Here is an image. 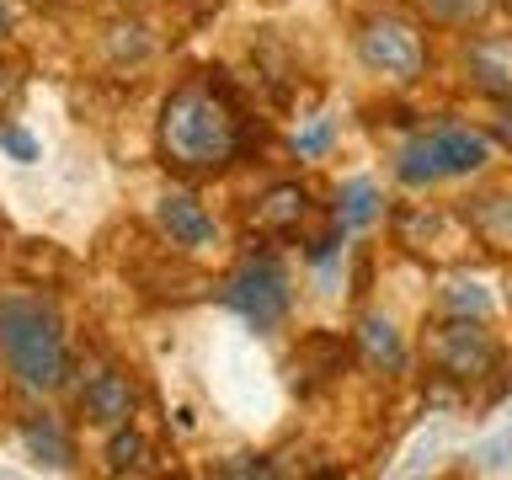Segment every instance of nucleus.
<instances>
[{"instance_id": "f257e3e1", "label": "nucleus", "mask_w": 512, "mask_h": 480, "mask_svg": "<svg viewBox=\"0 0 512 480\" xmlns=\"http://www.w3.org/2000/svg\"><path fill=\"white\" fill-rule=\"evenodd\" d=\"M240 144H246V128H240V112L224 86L187 80V86L166 96V107H160V155H166L171 171L214 176L240 155Z\"/></svg>"}, {"instance_id": "f03ea898", "label": "nucleus", "mask_w": 512, "mask_h": 480, "mask_svg": "<svg viewBox=\"0 0 512 480\" xmlns=\"http://www.w3.org/2000/svg\"><path fill=\"white\" fill-rule=\"evenodd\" d=\"M0 363L11 368L27 390H59L70 379V342L54 299L43 294H0Z\"/></svg>"}, {"instance_id": "7ed1b4c3", "label": "nucleus", "mask_w": 512, "mask_h": 480, "mask_svg": "<svg viewBox=\"0 0 512 480\" xmlns=\"http://www.w3.org/2000/svg\"><path fill=\"white\" fill-rule=\"evenodd\" d=\"M491 139L475 134V128H432V134H416L406 150H400V182L406 187H427V182H448V176H470L486 166Z\"/></svg>"}, {"instance_id": "20e7f679", "label": "nucleus", "mask_w": 512, "mask_h": 480, "mask_svg": "<svg viewBox=\"0 0 512 480\" xmlns=\"http://www.w3.org/2000/svg\"><path fill=\"white\" fill-rule=\"evenodd\" d=\"M224 304L246 315L256 331H272L288 315V272L272 251H251L224 283Z\"/></svg>"}, {"instance_id": "39448f33", "label": "nucleus", "mask_w": 512, "mask_h": 480, "mask_svg": "<svg viewBox=\"0 0 512 480\" xmlns=\"http://www.w3.org/2000/svg\"><path fill=\"white\" fill-rule=\"evenodd\" d=\"M358 54L368 70H384L395 80H416L427 70V48H422V32L400 16H374L363 32H358Z\"/></svg>"}, {"instance_id": "423d86ee", "label": "nucleus", "mask_w": 512, "mask_h": 480, "mask_svg": "<svg viewBox=\"0 0 512 480\" xmlns=\"http://www.w3.org/2000/svg\"><path fill=\"white\" fill-rule=\"evenodd\" d=\"M491 363H496V347H491V336L480 320H454V326H443V336H438V368L443 374L480 379V374H491Z\"/></svg>"}, {"instance_id": "0eeeda50", "label": "nucleus", "mask_w": 512, "mask_h": 480, "mask_svg": "<svg viewBox=\"0 0 512 480\" xmlns=\"http://www.w3.org/2000/svg\"><path fill=\"white\" fill-rule=\"evenodd\" d=\"M155 224L166 230L171 246H182V251L214 246V219H208V208L192 198V192H166V198L155 203Z\"/></svg>"}, {"instance_id": "6e6552de", "label": "nucleus", "mask_w": 512, "mask_h": 480, "mask_svg": "<svg viewBox=\"0 0 512 480\" xmlns=\"http://www.w3.org/2000/svg\"><path fill=\"white\" fill-rule=\"evenodd\" d=\"M80 416L96 427H128V416H134V384H128V374H118V368L91 374L86 390H80Z\"/></svg>"}, {"instance_id": "1a4fd4ad", "label": "nucleus", "mask_w": 512, "mask_h": 480, "mask_svg": "<svg viewBox=\"0 0 512 480\" xmlns=\"http://www.w3.org/2000/svg\"><path fill=\"white\" fill-rule=\"evenodd\" d=\"M304 208H310V198H304V187H272L262 203L251 208V230L256 235H294L304 224Z\"/></svg>"}, {"instance_id": "9d476101", "label": "nucleus", "mask_w": 512, "mask_h": 480, "mask_svg": "<svg viewBox=\"0 0 512 480\" xmlns=\"http://www.w3.org/2000/svg\"><path fill=\"white\" fill-rule=\"evenodd\" d=\"M470 70L486 91L507 96L512 91V38H475L470 43Z\"/></svg>"}, {"instance_id": "9b49d317", "label": "nucleus", "mask_w": 512, "mask_h": 480, "mask_svg": "<svg viewBox=\"0 0 512 480\" xmlns=\"http://www.w3.org/2000/svg\"><path fill=\"white\" fill-rule=\"evenodd\" d=\"M22 438H27V448H32V459L38 464H54V470H64L75 454H70V438L59 432V422L54 416H27L22 422Z\"/></svg>"}, {"instance_id": "f8f14e48", "label": "nucleus", "mask_w": 512, "mask_h": 480, "mask_svg": "<svg viewBox=\"0 0 512 480\" xmlns=\"http://www.w3.org/2000/svg\"><path fill=\"white\" fill-rule=\"evenodd\" d=\"M358 336H363V352H368V363H379V368H400V363H406V347H400V331H395L384 315H368L363 326H358Z\"/></svg>"}, {"instance_id": "ddd939ff", "label": "nucleus", "mask_w": 512, "mask_h": 480, "mask_svg": "<svg viewBox=\"0 0 512 480\" xmlns=\"http://www.w3.org/2000/svg\"><path fill=\"white\" fill-rule=\"evenodd\" d=\"M475 230H480V240H486V246L512 251V203H507V198H480Z\"/></svg>"}, {"instance_id": "4468645a", "label": "nucleus", "mask_w": 512, "mask_h": 480, "mask_svg": "<svg viewBox=\"0 0 512 480\" xmlns=\"http://www.w3.org/2000/svg\"><path fill=\"white\" fill-rule=\"evenodd\" d=\"M374 214H379V192H374V182H347L342 198H336V219H342V224H368Z\"/></svg>"}, {"instance_id": "2eb2a0df", "label": "nucleus", "mask_w": 512, "mask_h": 480, "mask_svg": "<svg viewBox=\"0 0 512 480\" xmlns=\"http://www.w3.org/2000/svg\"><path fill=\"white\" fill-rule=\"evenodd\" d=\"M144 454H150V443L128 427V432H118V438L107 443V470H118V475L123 470H144Z\"/></svg>"}, {"instance_id": "dca6fc26", "label": "nucleus", "mask_w": 512, "mask_h": 480, "mask_svg": "<svg viewBox=\"0 0 512 480\" xmlns=\"http://www.w3.org/2000/svg\"><path fill=\"white\" fill-rule=\"evenodd\" d=\"M454 310L464 315V310H470V315H486L491 310V299H486V288H475V283H464L459 288V294H454Z\"/></svg>"}, {"instance_id": "f3484780", "label": "nucleus", "mask_w": 512, "mask_h": 480, "mask_svg": "<svg viewBox=\"0 0 512 480\" xmlns=\"http://www.w3.org/2000/svg\"><path fill=\"white\" fill-rule=\"evenodd\" d=\"M326 144H331V123H315V128H304V134L294 139V150L299 155H320Z\"/></svg>"}, {"instance_id": "a211bd4d", "label": "nucleus", "mask_w": 512, "mask_h": 480, "mask_svg": "<svg viewBox=\"0 0 512 480\" xmlns=\"http://www.w3.org/2000/svg\"><path fill=\"white\" fill-rule=\"evenodd\" d=\"M432 11L454 16V22H470V16H480V11H486V0H432Z\"/></svg>"}, {"instance_id": "6ab92c4d", "label": "nucleus", "mask_w": 512, "mask_h": 480, "mask_svg": "<svg viewBox=\"0 0 512 480\" xmlns=\"http://www.w3.org/2000/svg\"><path fill=\"white\" fill-rule=\"evenodd\" d=\"M0 144H6V150L16 155V160H38V144H32L22 128H0Z\"/></svg>"}, {"instance_id": "aec40b11", "label": "nucleus", "mask_w": 512, "mask_h": 480, "mask_svg": "<svg viewBox=\"0 0 512 480\" xmlns=\"http://www.w3.org/2000/svg\"><path fill=\"white\" fill-rule=\"evenodd\" d=\"M496 134H502V144H507V150H512V107L502 112V118H496Z\"/></svg>"}]
</instances>
